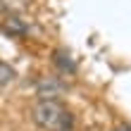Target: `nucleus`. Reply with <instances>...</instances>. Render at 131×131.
Returning a JSON list of instances; mask_svg holds the SVG:
<instances>
[{
	"mask_svg": "<svg viewBox=\"0 0 131 131\" xmlns=\"http://www.w3.org/2000/svg\"><path fill=\"white\" fill-rule=\"evenodd\" d=\"M5 31L10 36H21V34H26V26L21 24V19H10L5 24Z\"/></svg>",
	"mask_w": 131,
	"mask_h": 131,
	"instance_id": "39448f33",
	"label": "nucleus"
},
{
	"mask_svg": "<svg viewBox=\"0 0 131 131\" xmlns=\"http://www.w3.org/2000/svg\"><path fill=\"white\" fill-rule=\"evenodd\" d=\"M36 91H38V95H41V100H55L64 91V83L60 81L57 76H43V79L36 83Z\"/></svg>",
	"mask_w": 131,
	"mask_h": 131,
	"instance_id": "f03ea898",
	"label": "nucleus"
},
{
	"mask_svg": "<svg viewBox=\"0 0 131 131\" xmlns=\"http://www.w3.org/2000/svg\"><path fill=\"white\" fill-rule=\"evenodd\" d=\"M117 131H131V129H129L126 124H122V126H117Z\"/></svg>",
	"mask_w": 131,
	"mask_h": 131,
	"instance_id": "423d86ee",
	"label": "nucleus"
},
{
	"mask_svg": "<svg viewBox=\"0 0 131 131\" xmlns=\"http://www.w3.org/2000/svg\"><path fill=\"white\" fill-rule=\"evenodd\" d=\"M14 79H17V72H14L7 62L0 60V86H7V83H12Z\"/></svg>",
	"mask_w": 131,
	"mask_h": 131,
	"instance_id": "20e7f679",
	"label": "nucleus"
},
{
	"mask_svg": "<svg viewBox=\"0 0 131 131\" xmlns=\"http://www.w3.org/2000/svg\"><path fill=\"white\" fill-rule=\"evenodd\" d=\"M34 122L41 129H48V131H69L72 129V114L57 100H38L34 105Z\"/></svg>",
	"mask_w": 131,
	"mask_h": 131,
	"instance_id": "f257e3e1",
	"label": "nucleus"
},
{
	"mask_svg": "<svg viewBox=\"0 0 131 131\" xmlns=\"http://www.w3.org/2000/svg\"><path fill=\"white\" fill-rule=\"evenodd\" d=\"M52 60H55V64L62 69V72H74V57H72V52L69 50H55V55H52Z\"/></svg>",
	"mask_w": 131,
	"mask_h": 131,
	"instance_id": "7ed1b4c3",
	"label": "nucleus"
}]
</instances>
